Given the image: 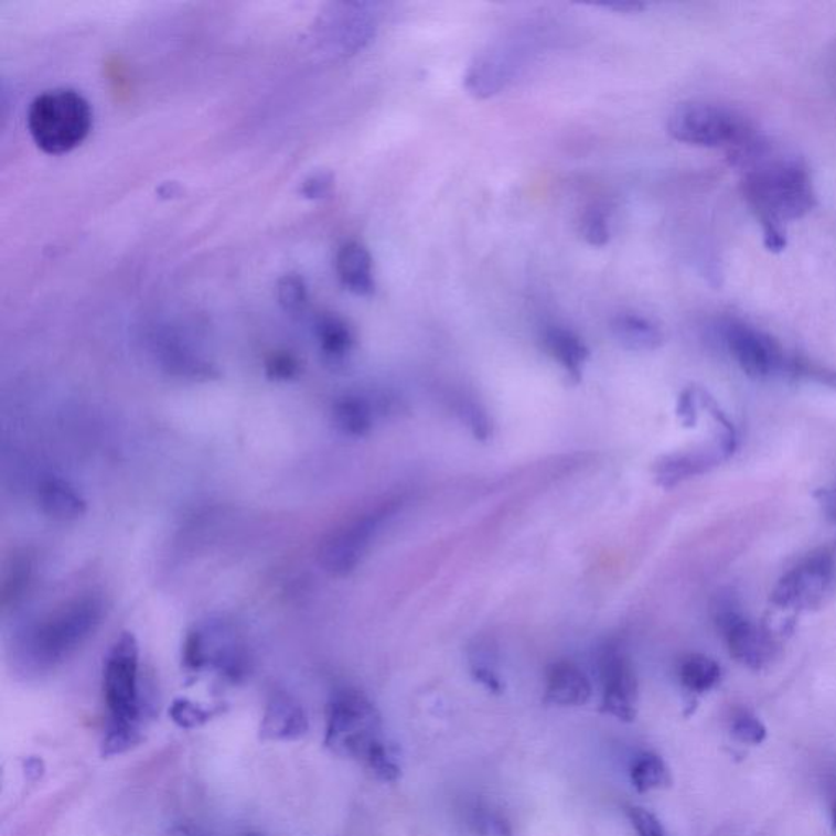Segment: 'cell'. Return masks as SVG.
Segmentation results:
<instances>
[{
	"label": "cell",
	"mask_w": 836,
	"mask_h": 836,
	"mask_svg": "<svg viewBox=\"0 0 836 836\" xmlns=\"http://www.w3.org/2000/svg\"><path fill=\"white\" fill-rule=\"evenodd\" d=\"M730 165L742 172V192L760 224L801 219L817 205L811 173L797 156L774 151L760 136L730 149Z\"/></svg>",
	"instance_id": "1"
},
{
	"label": "cell",
	"mask_w": 836,
	"mask_h": 836,
	"mask_svg": "<svg viewBox=\"0 0 836 836\" xmlns=\"http://www.w3.org/2000/svg\"><path fill=\"white\" fill-rule=\"evenodd\" d=\"M104 698L108 711L101 754L115 757L131 750L141 740V695H139V645L124 632L111 645L104 667Z\"/></svg>",
	"instance_id": "2"
},
{
	"label": "cell",
	"mask_w": 836,
	"mask_h": 836,
	"mask_svg": "<svg viewBox=\"0 0 836 836\" xmlns=\"http://www.w3.org/2000/svg\"><path fill=\"white\" fill-rule=\"evenodd\" d=\"M104 603L97 597L71 601L23 635L20 654L26 667L47 669L61 664L94 634L101 623Z\"/></svg>",
	"instance_id": "3"
},
{
	"label": "cell",
	"mask_w": 836,
	"mask_h": 836,
	"mask_svg": "<svg viewBox=\"0 0 836 836\" xmlns=\"http://www.w3.org/2000/svg\"><path fill=\"white\" fill-rule=\"evenodd\" d=\"M30 135L43 152L66 154L90 135L94 114L90 104L71 88H56L39 95L26 117Z\"/></svg>",
	"instance_id": "4"
},
{
	"label": "cell",
	"mask_w": 836,
	"mask_h": 836,
	"mask_svg": "<svg viewBox=\"0 0 836 836\" xmlns=\"http://www.w3.org/2000/svg\"><path fill=\"white\" fill-rule=\"evenodd\" d=\"M325 747L339 757L353 758L365 767L368 758L386 743L383 720L368 696L356 689H340L328 706Z\"/></svg>",
	"instance_id": "5"
},
{
	"label": "cell",
	"mask_w": 836,
	"mask_h": 836,
	"mask_svg": "<svg viewBox=\"0 0 836 836\" xmlns=\"http://www.w3.org/2000/svg\"><path fill=\"white\" fill-rule=\"evenodd\" d=\"M668 135L675 141L698 148H739L754 138L752 124L743 115L722 105L683 104L668 118Z\"/></svg>",
	"instance_id": "6"
},
{
	"label": "cell",
	"mask_w": 836,
	"mask_h": 836,
	"mask_svg": "<svg viewBox=\"0 0 836 836\" xmlns=\"http://www.w3.org/2000/svg\"><path fill=\"white\" fill-rule=\"evenodd\" d=\"M393 515L390 505L377 506L372 512L356 516L335 529L322 544L321 564L334 576H349L358 567L369 546L383 528L384 522Z\"/></svg>",
	"instance_id": "7"
},
{
	"label": "cell",
	"mask_w": 836,
	"mask_h": 836,
	"mask_svg": "<svg viewBox=\"0 0 836 836\" xmlns=\"http://www.w3.org/2000/svg\"><path fill=\"white\" fill-rule=\"evenodd\" d=\"M720 335L747 376L752 379L786 376L790 356L784 353L778 340L767 332L747 322L729 321L720 329Z\"/></svg>",
	"instance_id": "8"
},
{
	"label": "cell",
	"mask_w": 836,
	"mask_h": 836,
	"mask_svg": "<svg viewBox=\"0 0 836 836\" xmlns=\"http://www.w3.org/2000/svg\"><path fill=\"white\" fill-rule=\"evenodd\" d=\"M834 580V557L827 553L812 554L778 582L771 593V603L781 610H814L824 603Z\"/></svg>",
	"instance_id": "9"
},
{
	"label": "cell",
	"mask_w": 836,
	"mask_h": 836,
	"mask_svg": "<svg viewBox=\"0 0 836 836\" xmlns=\"http://www.w3.org/2000/svg\"><path fill=\"white\" fill-rule=\"evenodd\" d=\"M716 620L726 637L730 655L739 664L757 672L771 664L776 655L778 645L767 628L758 626L733 608L726 610L724 604L717 610Z\"/></svg>",
	"instance_id": "10"
},
{
	"label": "cell",
	"mask_w": 836,
	"mask_h": 836,
	"mask_svg": "<svg viewBox=\"0 0 836 836\" xmlns=\"http://www.w3.org/2000/svg\"><path fill=\"white\" fill-rule=\"evenodd\" d=\"M600 678L601 712L632 722L637 716L639 686L626 655L617 649H607L600 657Z\"/></svg>",
	"instance_id": "11"
},
{
	"label": "cell",
	"mask_w": 836,
	"mask_h": 836,
	"mask_svg": "<svg viewBox=\"0 0 836 836\" xmlns=\"http://www.w3.org/2000/svg\"><path fill=\"white\" fill-rule=\"evenodd\" d=\"M522 57L510 44L492 47L475 57L465 74V88L475 98H489L499 94L518 73Z\"/></svg>",
	"instance_id": "12"
},
{
	"label": "cell",
	"mask_w": 836,
	"mask_h": 836,
	"mask_svg": "<svg viewBox=\"0 0 836 836\" xmlns=\"http://www.w3.org/2000/svg\"><path fill=\"white\" fill-rule=\"evenodd\" d=\"M309 719L304 708L287 693H275L261 717L260 739L270 742H291L308 733Z\"/></svg>",
	"instance_id": "13"
},
{
	"label": "cell",
	"mask_w": 836,
	"mask_h": 836,
	"mask_svg": "<svg viewBox=\"0 0 836 836\" xmlns=\"http://www.w3.org/2000/svg\"><path fill=\"white\" fill-rule=\"evenodd\" d=\"M591 683L572 662H556L547 669L544 703L560 708L583 706L591 698Z\"/></svg>",
	"instance_id": "14"
},
{
	"label": "cell",
	"mask_w": 836,
	"mask_h": 836,
	"mask_svg": "<svg viewBox=\"0 0 836 836\" xmlns=\"http://www.w3.org/2000/svg\"><path fill=\"white\" fill-rule=\"evenodd\" d=\"M36 499L44 515L57 522H73L87 512L83 495L71 482L57 475H47L40 481Z\"/></svg>",
	"instance_id": "15"
},
{
	"label": "cell",
	"mask_w": 836,
	"mask_h": 836,
	"mask_svg": "<svg viewBox=\"0 0 836 836\" xmlns=\"http://www.w3.org/2000/svg\"><path fill=\"white\" fill-rule=\"evenodd\" d=\"M336 274L346 290L358 296L375 293V275H373V258L363 244L346 243L336 255Z\"/></svg>",
	"instance_id": "16"
},
{
	"label": "cell",
	"mask_w": 836,
	"mask_h": 836,
	"mask_svg": "<svg viewBox=\"0 0 836 836\" xmlns=\"http://www.w3.org/2000/svg\"><path fill=\"white\" fill-rule=\"evenodd\" d=\"M611 332L623 349L631 352H652L664 343V334L651 319L634 312L620 314L611 322Z\"/></svg>",
	"instance_id": "17"
},
{
	"label": "cell",
	"mask_w": 836,
	"mask_h": 836,
	"mask_svg": "<svg viewBox=\"0 0 836 836\" xmlns=\"http://www.w3.org/2000/svg\"><path fill=\"white\" fill-rule=\"evenodd\" d=\"M544 349L572 379L579 381L582 377L590 350L579 335L564 328H550L544 334Z\"/></svg>",
	"instance_id": "18"
},
{
	"label": "cell",
	"mask_w": 836,
	"mask_h": 836,
	"mask_svg": "<svg viewBox=\"0 0 836 836\" xmlns=\"http://www.w3.org/2000/svg\"><path fill=\"white\" fill-rule=\"evenodd\" d=\"M724 460L720 453H682L664 458L655 465V478L662 487H675L686 479L706 474Z\"/></svg>",
	"instance_id": "19"
},
{
	"label": "cell",
	"mask_w": 836,
	"mask_h": 836,
	"mask_svg": "<svg viewBox=\"0 0 836 836\" xmlns=\"http://www.w3.org/2000/svg\"><path fill=\"white\" fill-rule=\"evenodd\" d=\"M377 416H379V407L375 406L368 397L356 396V394L336 400L332 410L335 427L346 437L353 438L366 437L375 427Z\"/></svg>",
	"instance_id": "20"
},
{
	"label": "cell",
	"mask_w": 836,
	"mask_h": 836,
	"mask_svg": "<svg viewBox=\"0 0 836 836\" xmlns=\"http://www.w3.org/2000/svg\"><path fill=\"white\" fill-rule=\"evenodd\" d=\"M315 335L322 355L334 365H342L349 360L355 346L352 328L339 315L325 314L315 322Z\"/></svg>",
	"instance_id": "21"
},
{
	"label": "cell",
	"mask_w": 836,
	"mask_h": 836,
	"mask_svg": "<svg viewBox=\"0 0 836 836\" xmlns=\"http://www.w3.org/2000/svg\"><path fill=\"white\" fill-rule=\"evenodd\" d=\"M631 783L637 793L667 790L672 786V774L665 761L658 754L645 752L639 754L631 764Z\"/></svg>",
	"instance_id": "22"
},
{
	"label": "cell",
	"mask_w": 836,
	"mask_h": 836,
	"mask_svg": "<svg viewBox=\"0 0 836 836\" xmlns=\"http://www.w3.org/2000/svg\"><path fill=\"white\" fill-rule=\"evenodd\" d=\"M683 688L692 695H705L720 682V667L716 661L706 655H689L678 669Z\"/></svg>",
	"instance_id": "23"
},
{
	"label": "cell",
	"mask_w": 836,
	"mask_h": 836,
	"mask_svg": "<svg viewBox=\"0 0 836 836\" xmlns=\"http://www.w3.org/2000/svg\"><path fill=\"white\" fill-rule=\"evenodd\" d=\"M580 231H582L583 239H586L590 246H607L608 240H610L611 234L610 219H608L607 211L603 208H598V206H594V208L587 211L586 216H583Z\"/></svg>",
	"instance_id": "24"
},
{
	"label": "cell",
	"mask_w": 836,
	"mask_h": 836,
	"mask_svg": "<svg viewBox=\"0 0 836 836\" xmlns=\"http://www.w3.org/2000/svg\"><path fill=\"white\" fill-rule=\"evenodd\" d=\"M278 301L287 311H301L308 302V288L298 275H287L278 281Z\"/></svg>",
	"instance_id": "25"
},
{
	"label": "cell",
	"mask_w": 836,
	"mask_h": 836,
	"mask_svg": "<svg viewBox=\"0 0 836 836\" xmlns=\"http://www.w3.org/2000/svg\"><path fill=\"white\" fill-rule=\"evenodd\" d=\"M730 732L737 742L746 743V746H760L767 740V727L749 712L739 714L733 719Z\"/></svg>",
	"instance_id": "26"
},
{
	"label": "cell",
	"mask_w": 836,
	"mask_h": 836,
	"mask_svg": "<svg viewBox=\"0 0 836 836\" xmlns=\"http://www.w3.org/2000/svg\"><path fill=\"white\" fill-rule=\"evenodd\" d=\"M170 717L182 729H196L208 722L211 714L186 699H179L170 708Z\"/></svg>",
	"instance_id": "27"
},
{
	"label": "cell",
	"mask_w": 836,
	"mask_h": 836,
	"mask_svg": "<svg viewBox=\"0 0 836 836\" xmlns=\"http://www.w3.org/2000/svg\"><path fill=\"white\" fill-rule=\"evenodd\" d=\"M629 822L637 836H668L657 815L639 805H629L626 808Z\"/></svg>",
	"instance_id": "28"
},
{
	"label": "cell",
	"mask_w": 836,
	"mask_h": 836,
	"mask_svg": "<svg viewBox=\"0 0 836 836\" xmlns=\"http://www.w3.org/2000/svg\"><path fill=\"white\" fill-rule=\"evenodd\" d=\"M472 827L478 836H513L508 822L491 811H478L472 817Z\"/></svg>",
	"instance_id": "29"
},
{
	"label": "cell",
	"mask_w": 836,
	"mask_h": 836,
	"mask_svg": "<svg viewBox=\"0 0 836 836\" xmlns=\"http://www.w3.org/2000/svg\"><path fill=\"white\" fill-rule=\"evenodd\" d=\"M298 372V360L290 353H275L267 362V375L274 379H291Z\"/></svg>",
	"instance_id": "30"
},
{
	"label": "cell",
	"mask_w": 836,
	"mask_h": 836,
	"mask_svg": "<svg viewBox=\"0 0 836 836\" xmlns=\"http://www.w3.org/2000/svg\"><path fill=\"white\" fill-rule=\"evenodd\" d=\"M332 189H334V175H332V173L322 172L315 173L311 179L306 180L301 192L306 199L319 200L331 195Z\"/></svg>",
	"instance_id": "31"
},
{
	"label": "cell",
	"mask_w": 836,
	"mask_h": 836,
	"mask_svg": "<svg viewBox=\"0 0 836 836\" xmlns=\"http://www.w3.org/2000/svg\"><path fill=\"white\" fill-rule=\"evenodd\" d=\"M458 414H460L462 421H465L468 427L472 428L475 437H489L491 425H489L487 416H485L484 410L479 409V406H475V404L460 406L458 407Z\"/></svg>",
	"instance_id": "32"
},
{
	"label": "cell",
	"mask_w": 836,
	"mask_h": 836,
	"mask_svg": "<svg viewBox=\"0 0 836 836\" xmlns=\"http://www.w3.org/2000/svg\"><path fill=\"white\" fill-rule=\"evenodd\" d=\"M594 7H601V9L614 10L618 13H635L645 9L644 3L641 2H628V0H618V2L597 3Z\"/></svg>",
	"instance_id": "33"
},
{
	"label": "cell",
	"mask_w": 836,
	"mask_h": 836,
	"mask_svg": "<svg viewBox=\"0 0 836 836\" xmlns=\"http://www.w3.org/2000/svg\"><path fill=\"white\" fill-rule=\"evenodd\" d=\"M176 836H211L208 834H205V832L200 830V828L195 827H186V825H180L179 828L175 830Z\"/></svg>",
	"instance_id": "34"
},
{
	"label": "cell",
	"mask_w": 836,
	"mask_h": 836,
	"mask_svg": "<svg viewBox=\"0 0 836 836\" xmlns=\"http://www.w3.org/2000/svg\"><path fill=\"white\" fill-rule=\"evenodd\" d=\"M830 506H832V512H834V515L836 516V497H835V495H832Z\"/></svg>",
	"instance_id": "35"
},
{
	"label": "cell",
	"mask_w": 836,
	"mask_h": 836,
	"mask_svg": "<svg viewBox=\"0 0 836 836\" xmlns=\"http://www.w3.org/2000/svg\"><path fill=\"white\" fill-rule=\"evenodd\" d=\"M832 815H834V828L836 830V797L834 801V808H832Z\"/></svg>",
	"instance_id": "36"
},
{
	"label": "cell",
	"mask_w": 836,
	"mask_h": 836,
	"mask_svg": "<svg viewBox=\"0 0 836 836\" xmlns=\"http://www.w3.org/2000/svg\"><path fill=\"white\" fill-rule=\"evenodd\" d=\"M246 836H264V835H260V834H247Z\"/></svg>",
	"instance_id": "37"
}]
</instances>
